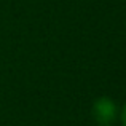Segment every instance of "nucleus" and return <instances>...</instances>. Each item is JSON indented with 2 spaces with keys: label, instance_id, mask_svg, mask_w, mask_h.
Instances as JSON below:
<instances>
[{
  "label": "nucleus",
  "instance_id": "3",
  "mask_svg": "<svg viewBox=\"0 0 126 126\" xmlns=\"http://www.w3.org/2000/svg\"><path fill=\"white\" fill-rule=\"evenodd\" d=\"M102 126H112V125H102Z\"/></svg>",
  "mask_w": 126,
  "mask_h": 126
},
{
  "label": "nucleus",
  "instance_id": "1",
  "mask_svg": "<svg viewBox=\"0 0 126 126\" xmlns=\"http://www.w3.org/2000/svg\"><path fill=\"white\" fill-rule=\"evenodd\" d=\"M91 113H93V118L101 126L102 125H112V121L118 115V109L110 97H99L93 104Z\"/></svg>",
  "mask_w": 126,
  "mask_h": 126
},
{
  "label": "nucleus",
  "instance_id": "2",
  "mask_svg": "<svg viewBox=\"0 0 126 126\" xmlns=\"http://www.w3.org/2000/svg\"><path fill=\"white\" fill-rule=\"evenodd\" d=\"M118 117H120V121H121V126H126V104L121 107V110L118 112Z\"/></svg>",
  "mask_w": 126,
  "mask_h": 126
}]
</instances>
